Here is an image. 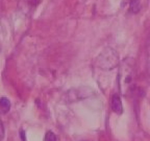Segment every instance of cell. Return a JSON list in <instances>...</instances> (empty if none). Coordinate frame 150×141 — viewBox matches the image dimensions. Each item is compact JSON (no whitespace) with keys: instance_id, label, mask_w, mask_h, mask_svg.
Returning a JSON list of instances; mask_svg holds the SVG:
<instances>
[{"instance_id":"1","label":"cell","mask_w":150,"mask_h":141,"mask_svg":"<svg viewBox=\"0 0 150 141\" xmlns=\"http://www.w3.org/2000/svg\"><path fill=\"white\" fill-rule=\"evenodd\" d=\"M110 107H112V110L114 111L117 114H122L123 112V107H122V101L121 98L118 94H114L112 97V101H110Z\"/></svg>"},{"instance_id":"2","label":"cell","mask_w":150,"mask_h":141,"mask_svg":"<svg viewBox=\"0 0 150 141\" xmlns=\"http://www.w3.org/2000/svg\"><path fill=\"white\" fill-rule=\"evenodd\" d=\"M11 109V101L6 97L0 98V111L2 113H7Z\"/></svg>"},{"instance_id":"3","label":"cell","mask_w":150,"mask_h":141,"mask_svg":"<svg viewBox=\"0 0 150 141\" xmlns=\"http://www.w3.org/2000/svg\"><path fill=\"white\" fill-rule=\"evenodd\" d=\"M141 9V0H130L129 3V11L134 14H137Z\"/></svg>"},{"instance_id":"4","label":"cell","mask_w":150,"mask_h":141,"mask_svg":"<svg viewBox=\"0 0 150 141\" xmlns=\"http://www.w3.org/2000/svg\"><path fill=\"white\" fill-rule=\"evenodd\" d=\"M44 141H56V137L54 135L53 132L51 131H48L45 135V138H44Z\"/></svg>"},{"instance_id":"5","label":"cell","mask_w":150,"mask_h":141,"mask_svg":"<svg viewBox=\"0 0 150 141\" xmlns=\"http://www.w3.org/2000/svg\"><path fill=\"white\" fill-rule=\"evenodd\" d=\"M4 138V127L2 125V120L0 118V141H2Z\"/></svg>"}]
</instances>
